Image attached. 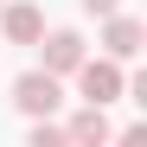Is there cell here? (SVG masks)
Segmentation results:
<instances>
[{
  "label": "cell",
  "mask_w": 147,
  "mask_h": 147,
  "mask_svg": "<svg viewBox=\"0 0 147 147\" xmlns=\"http://www.w3.org/2000/svg\"><path fill=\"white\" fill-rule=\"evenodd\" d=\"M70 77H77L83 102H115V96L128 90V77H121V58H83Z\"/></svg>",
  "instance_id": "1"
},
{
  "label": "cell",
  "mask_w": 147,
  "mask_h": 147,
  "mask_svg": "<svg viewBox=\"0 0 147 147\" xmlns=\"http://www.w3.org/2000/svg\"><path fill=\"white\" fill-rule=\"evenodd\" d=\"M13 102L26 109V115H58V102H64V77H51V70H26V77L13 83Z\"/></svg>",
  "instance_id": "2"
},
{
  "label": "cell",
  "mask_w": 147,
  "mask_h": 147,
  "mask_svg": "<svg viewBox=\"0 0 147 147\" xmlns=\"http://www.w3.org/2000/svg\"><path fill=\"white\" fill-rule=\"evenodd\" d=\"M109 26H102V45H109V58H134L141 51V38H147V26L134 13H102Z\"/></svg>",
  "instance_id": "3"
},
{
  "label": "cell",
  "mask_w": 147,
  "mask_h": 147,
  "mask_svg": "<svg viewBox=\"0 0 147 147\" xmlns=\"http://www.w3.org/2000/svg\"><path fill=\"white\" fill-rule=\"evenodd\" d=\"M0 32H7L13 45H38L45 38V13L26 7V0H19V7H0Z\"/></svg>",
  "instance_id": "4"
},
{
  "label": "cell",
  "mask_w": 147,
  "mask_h": 147,
  "mask_svg": "<svg viewBox=\"0 0 147 147\" xmlns=\"http://www.w3.org/2000/svg\"><path fill=\"white\" fill-rule=\"evenodd\" d=\"M45 45V70H51V77H70V70L83 64V38L77 32H51V38H38Z\"/></svg>",
  "instance_id": "5"
},
{
  "label": "cell",
  "mask_w": 147,
  "mask_h": 147,
  "mask_svg": "<svg viewBox=\"0 0 147 147\" xmlns=\"http://www.w3.org/2000/svg\"><path fill=\"white\" fill-rule=\"evenodd\" d=\"M109 134H115V128H109L102 102H83L77 115H70V128H64V141H83V147H90V141H109Z\"/></svg>",
  "instance_id": "6"
},
{
  "label": "cell",
  "mask_w": 147,
  "mask_h": 147,
  "mask_svg": "<svg viewBox=\"0 0 147 147\" xmlns=\"http://www.w3.org/2000/svg\"><path fill=\"white\" fill-rule=\"evenodd\" d=\"M121 0H83V13H115Z\"/></svg>",
  "instance_id": "7"
}]
</instances>
